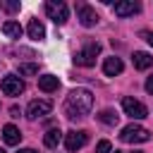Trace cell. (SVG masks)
<instances>
[{
  "label": "cell",
  "mask_w": 153,
  "mask_h": 153,
  "mask_svg": "<svg viewBox=\"0 0 153 153\" xmlns=\"http://www.w3.org/2000/svg\"><path fill=\"white\" fill-rule=\"evenodd\" d=\"M93 108V93L88 88H74L65 100V112L69 120H81Z\"/></svg>",
  "instance_id": "obj_1"
},
{
  "label": "cell",
  "mask_w": 153,
  "mask_h": 153,
  "mask_svg": "<svg viewBox=\"0 0 153 153\" xmlns=\"http://www.w3.org/2000/svg\"><path fill=\"white\" fill-rule=\"evenodd\" d=\"M120 139H122L124 143H143V141L151 139V131H148L146 127H141V124H127V127L122 129Z\"/></svg>",
  "instance_id": "obj_2"
},
{
  "label": "cell",
  "mask_w": 153,
  "mask_h": 153,
  "mask_svg": "<svg viewBox=\"0 0 153 153\" xmlns=\"http://www.w3.org/2000/svg\"><path fill=\"white\" fill-rule=\"evenodd\" d=\"M98 53H100V45L98 43H88L86 48H81L79 53H74V65H79V67H93Z\"/></svg>",
  "instance_id": "obj_3"
},
{
  "label": "cell",
  "mask_w": 153,
  "mask_h": 153,
  "mask_svg": "<svg viewBox=\"0 0 153 153\" xmlns=\"http://www.w3.org/2000/svg\"><path fill=\"white\" fill-rule=\"evenodd\" d=\"M45 14H48L55 24H65L67 17H69V10H67V5H65L62 0H48V2H45Z\"/></svg>",
  "instance_id": "obj_4"
},
{
  "label": "cell",
  "mask_w": 153,
  "mask_h": 153,
  "mask_svg": "<svg viewBox=\"0 0 153 153\" xmlns=\"http://www.w3.org/2000/svg\"><path fill=\"white\" fill-rule=\"evenodd\" d=\"M50 110H53V100H48V98H36V100L29 103L26 117H29V120H38V117H45Z\"/></svg>",
  "instance_id": "obj_5"
},
{
  "label": "cell",
  "mask_w": 153,
  "mask_h": 153,
  "mask_svg": "<svg viewBox=\"0 0 153 153\" xmlns=\"http://www.w3.org/2000/svg\"><path fill=\"white\" fill-rule=\"evenodd\" d=\"M122 110H124L131 120H143V117L148 115L146 105H143V103H139V100H136V98H131V96H124V98H122Z\"/></svg>",
  "instance_id": "obj_6"
},
{
  "label": "cell",
  "mask_w": 153,
  "mask_h": 153,
  "mask_svg": "<svg viewBox=\"0 0 153 153\" xmlns=\"http://www.w3.org/2000/svg\"><path fill=\"white\" fill-rule=\"evenodd\" d=\"M0 88H2L5 96H19V93H24V81L14 74H7V76H2Z\"/></svg>",
  "instance_id": "obj_7"
},
{
  "label": "cell",
  "mask_w": 153,
  "mask_h": 153,
  "mask_svg": "<svg viewBox=\"0 0 153 153\" xmlns=\"http://www.w3.org/2000/svg\"><path fill=\"white\" fill-rule=\"evenodd\" d=\"M76 19L81 22V26H96V24H98L96 10L88 7L86 2H76Z\"/></svg>",
  "instance_id": "obj_8"
},
{
  "label": "cell",
  "mask_w": 153,
  "mask_h": 153,
  "mask_svg": "<svg viewBox=\"0 0 153 153\" xmlns=\"http://www.w3.org/2000/svg\"><path fill=\"white\" fill-rule=\"evenodd\" d=\"M86 141H88V134H86V131H76V129H72V131H67V134H65V146H67V151H69V153L79 151Z\"/></svg>",
  "instance_id": "obj_9"
},
{
  "label": "cell",
  "mask_w": 153,
  "mask_h": 153,
  "mask_svg": "<svg viewBox=\"0 0 153 153\" xmlns=\"http://www.w3.org/2000/svg\"><path fill=\"white\" fill-rule=\"evenodd\" d=\"M139 10H141V5H139V2H134V0L115 2V14H117V17H131V14H136Z\"/></svg>",
  "instance_id": "obj_10"
},
{
  "label": "cell",
  "mask_w": 153,
  "mask_h": 153,
  "mask_svg": "<svg viewBox=\"0 0 153 153\" xmlns=\"http://www.w3.org/2000/svg\"><path fill=\"white\" fill-rule=\"evenodd\" d=\"M122 69H124V65L120 57H105V62H103L105 76H117V74H122Z\"/></svg>",
  "instance_id": "obj_11"
},
{
  "label": "cell",
  "mask_w": 153,
  "mask_h": 153,
  "mask_svg": "<svg viewBox=\"0 0 153 153\" xmlns=\"http://www.w3.org/2000/svg\"><path fill=\"white\" fill-rule=\"evenodd\" d=\"M2 139H5L7 146H17V143L22 141V134H19V129H17L14 124H5V127H2Z\"/></svg>",
  "instance_id": "obj_12"
},
{
  "label": "cell",
  "mask_w": 153,
  "mask_h": 153,
  "mask_svg": "<svg viewBox=\"0 0 153 153\" xmlns=\"http://www.w3.org/2000/svg\"><path fill=\"white\" fill-rule=\"evenodd\" d=\"M57 86H60L57 76H53V74H43V76H38V88H41V91L53 93V91H57Z\"/></svg>",
  "instance_id": "obj_13"
},
{
  "label": "cell",
  "mask_w": 153,
  "mask_h": 153,
  "mask_svg": "<svg viewBox=\"0 0 153 153\" xmlns=\"http://www.w3.org/2000/svg\"><path fill=\"white\" fill-rule=\"evenodd\" d=\"M131 62H134L136 69H148V67L153 65V57H151L148 53H143V50H136L134 57H131Z\"/></svg>",
  "instance_id": "obj_14"
},
{
  "label": "cell",
  "mask_w": 153,
  "mask_h": 153,
  "mask_svg": "<svg viewBox=\"0 0 153 153\" xmlns=\"http://www.w3.org/2000/svg\"><path fill=\"white\" fill-rule=\"evenodd\" d=\"M26 31H29V38H33V41L45 38V29H43V24H41L38 19H31L29 26H26Z\"/></svg>",
  "instance_id": "obj_15"
},
{
  "label": "cell",
  "mask_w": 153,
  "mask_h": 153,
  "mask_svg": "<svg viewBox=\"0 0 153 153\" xmlns=\"http://www.w3.org/2000/svg\"><path fill=\"white\" fill-rule=\"evenodd\" d=\"M62 141V131L57 129V127H53V129H48L45 131V136H43V143L48 146V148H57V143Z\"/></svg>",
  "instance_id": "obj_16"
},
{
  "label": "cell",
  "mask_w": 153,
  "mask_h": 153,
  "mask_svg": "<svg viewBox=\"0 0 153 153\" xmlns=\"http://www.w3.org/2000/svg\"><path fill=\"white\" fill-rule=\"evenodd\" d=\"M22 31H24V29L19 26V22H12V19H10V22H5V24H2V33H5V36H10V38H19V36H22Z\"/></svg>",
  "instance_id": "obj_17"
},
{
  "label": "cell",
  "mask_w": 153,
  "mask_h": 153,
  "mask_svg": "<svg viewBox=\"0 0 153 153\" xmlns=\"http://www.w3.org/2000/svg\"><path fill=\"white\" fill-rule=\"evenodd\" d=\"M98 120H100L103 124L115 127V124H117V120H120V115H117L115 110H100V112H98Z\"/></svg>",
  "instance_id": "obj_18"
},
{
  "label": "cell",
  "mask_w": 153,
  "mask_h": 153,
  "mask_svg": "<svg viewBox=\"0 0 153 153\" xmlns=\"http://www.w3.org/2000/svg\"><path fill=\"white\" fill-rule=\"evenodd\" d=\"M36 72H38V65H33V62L19 65V74H22V76H31V74H36Z\"/></svg>",
  "instance_id": "obj_19"
},
{
  "label": "cell",
  "mask_w": 153,
  "mask_h": 153,
  "mask_svg": "<svg viewBox=\"0 0 153 153\" xmlns=\"http://www.w3.org/2000/svg\"><path fill=\"white\" fill-rule=\"evenodd\" d=\"M96 153H110V141H100L96 146Z\"/></svg>",
  "instance_id": "obj_20"
},
{
  "label": "cell",
  "mask_w": 153,
  "mask_h": 153,
  "mask_svg": "<svg viewBox=\"0 0 153 153\" xmlns=\"http://www.w3.org/2000/svg\"><path fill=\"white\" fill-rule=\"evenodd\" d=\"M5 10H7V12H19V2H7Z\"/></svg>",
  "instance_id": "obj_21"
},
{
  "label": "cell",
  "mask_w": 153,
  "mask_h": 153,
  "mask_svg": "<svg viewBox=\"0 0 153 153\" xmlns=\"http://www.w3.org/2000/svg\"><path fill=\"white\" fill-rule=\"evenodd\" d=\"M146 91H148V93L153 96V74H151V76L146 79Z\"/></svg>",
  "instance_id": "obj_22"
},
{
  "label": "cell",
  "mask_w": 153,
  "mask_h": 153,
  "mask_svg": "<svg viewBox=\"0 0 153 153\" xmlns=\"http://www.w3.org/2000/svg\"><path fill=\"white\" fill-rule=\"evenodd\" d=\"M10 112H12V117H19V108H17V105H12V108H10Z\"/></svg>",
  "instance_id": "obj_23"
},
{
  "label": "cell",
  "mask_w": 153,
  "mask_h": 153,
  "mask_svg": "<svg viewBox=\"0 0 153 153\" xmlns=\"http://www.w3.org/2000/svg\"><path fill=\"white\" fill-rule=\"evenodd\" d=\"M17 153H38V151H36V148H19Z\"/></svg>",
  "instance_id": "obj_24"
},
{
  "label": "cell",
  "mask_w": 153,
  "mask_h": 153,
  "mask_svg": "<svg viewBox=\"0 0 153 153\" xmlns=\"http://www.w3.org/2000/svg\"><path fill=\"white\" fill-rule=\"evenodd\" d=\"M143 36H146V41H148V43L153 45V31H151V33H143Z\"/></svg>",
  "instance_id": "obj_25"
},
{
  "label": "cell",
  "mask_w": 153,
  "mask_h": 153,
  "mask_svg": "<svg viewBox=\"0 0 153 153\" xmlns=\"http://www.w3.org/2000/svg\"><path fill=\"white\" fill-rule=\"evenodd\" d=\"M134 153H141V151H134Z\"/></svg>",
  "instance_id": "obj_26"
},
{
  "label": "cell",
  "mask_w": 153,
  "mask_h": 153,
  "mask_svg": "<svg viewBox=\"0 0 153 153\" xmlns=\"http://www.w3.org/2000/svg\"><path fill=\"white\" fill-rule=\"evenodd\" d=\"M0 153H5V151H2V148H0Z\"/></svg>",
  "instance_id": "obj_27"
},
{
  "label": "cell",
  "mask_w": 153,
  "mask_h": 153,
  "mask_svg": "<svg viewBox=\"0 0 153 153\" xmlns=\"http://www.w3.org/2000/svg\"><path fill=\"white\" fill-rule=\"evenodd\" d=\"M115 153H120V151H115Z\"/></svg>",
  "instance_id": "obj_28"
}]
</instances>
